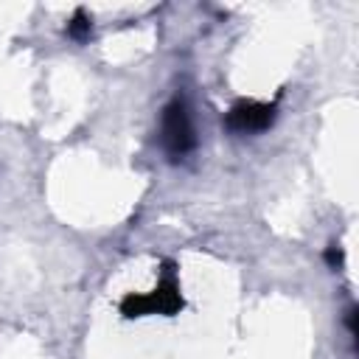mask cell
Returning <instances> with one entry per match:
<instances>
[{
    "instance_id": "6da1fadb",
    "label": "cell",
    "mask_w": 359,
    "mask_h": 359,
    "mask_svg": "<svg viewBox=\"0 0 359 359\" xmlns=\"http://www.w3.org/2000/svg\"><path fill=\"white\" fill-rule=\"evenodd\" d=\"M160 143L171 163L185 160L196 151V126L185 95H174L160 115Z\"/></svg>"
},
{
    "instance_id": "7a4b0ae2",
    "label": "cell",
    "mask_w": 359,
    "mask_h": 359,
    "mask_svg": "<svg viewBox=\"0 0 359 359\" xmlns=\"http://www.w3.org/2000/svg\"><path fill=\"white\" fill-rule=\"evenodd\" d=\"M182 306H185V300H182V292H180V283H177V275H174V264L168 261L163 275H160V280H157V286L151 292H146V294L129 292L121 300V314L129 317V320L132 317H146V314H165V317H171Z\"/></svg>"
},
{
    "instance_id": "3957f363",
    "label": "cell",
    "mask_w": 359,
    "mask_h": 359,
    "mask_svg": "<svg viewBox=\"0 0 359 359\" xmlns=\"http://www.w3.org/2000/svg\"><path fill=\"white\" fill-rule=\"evenodd\" d=\"M275 115H278V101L241 98L227 109L224 126L233 135H258V132H266L275 123Z\"/></svg>"
},
{
    "instance_id": "277c9868",
    "label": "cell",
    "mask_w": 359,
    "mask_h": 359,
    "mask_svg": "<svg viewBox=\"0 0 359 359\" xmlns=\"http://www.w3.org/2000/svg\"><path fill=\"white\" fill-rule=\"evenodd\" d=\"M90 31H93V20H90V14H87L84 8H76L73 17H70V22H67V36L76 39V42H87Z\"/></svg>"
},
{
    "instance_id": "5b68a950",
    "label": "cell",
    "mask_w": 359,
    "mask_h": 359,
    "mask_svg": "<svg viewBox=\"0 0 359 359\" xmlns=\"http://www.w3.org/2000/svg\"><path fill=\"white\" fill-rule=\"evenodd\" d=\"M325 261H328V264H331V266L337 269V264L342 261V252L337 250V244H331V247H328V252H325Z\"/></svg>"
}]
</instances>
